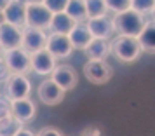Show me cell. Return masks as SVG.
Here are the masks:
<instances>
[{"instance_id":"cell-1","label":"cell","mask_w":155,"mask_h":136,"mask_svg":"<svg viewBox=\"0 0 155 136\" xmlns=\"http://www.w3.org/2000/svg\"><path fill=\"white\" fill-rule=\"evenodd\" d=\"M113 21V28H115V33L119 35H129V37H138L140 32L145 26V14H141L134 9H126L119 14H115Z\"/></svg>"},{"instance_id":"cell-2","label":"cell","mask_w":155,"mask_h":136,"mask_svg":"<svg viewBox=\"0 0 155 136\" xmlns=\"http://www.w3.org/2000/svg\"><path fill=\"white\" fill-rule=\"evenodd\" d=\"M110 52L124 63H133L141 54V47L136 37L129 35H117L110 42Z\"/></svg>"},{"instance_id":"cell-3","label":"cell","mask_w":155,"mask_h":136,"mask_svg":"<svg viewBox=\"0 0 155 136\" xmlns=\"http://www.w3.org/2000/svg\"><path fill=\"white\" fill-rule=\"evenodd\" d=\"M31 82L26 77V73H9L5 79V96L11 101L21 100L30 96Z\"/></svg>"},{"instance_id":"cell-4","label":"cell","mask_w":155,"mask_h":136,"mask_svg":"<svg viewBox=\"0 0 155 136\" xmlns=\"http://www.w3.org/2000/svg\"><path fill=\"white\" fill-rule=\"evenodd\" d=\"M112 66L106 63L105 59H89L84 65V77L91 84H106L108 80L112 79Z\"/></svg>"},{"instance_id":"cell-5","label":"cell","mask_w":155,"mask_h":136,"mask_svg":"<svg viewBox=\"0 0 155 136\" xmlns=\"http://www.w3.org/2000/svg\"><path fill=\"white\" fill-rule=\"evenodd\" d=\"M4 61L11 73H28L30 72V52L23 47L4 51Z\"/></svg>"},{"instance_id":"cell-6","label":"cell","mask_w":155,"mask_h":136,"mask_svg":"<svg viewBox=\"0 0 155 136\" xmlns=\"http://www.w3.org/2000/svg\"><path fill=\"white\" fill-rule=\"evenodd\" d=\"M51 16H52V12L44 4H26V14H25L26 26L45 30L49 26Z\"/></svg>"},{"instance_id":"cell-7","label":"cell","mask_w":155,"mask_h":136,"mask_svg":"<svg viewBox=\"0 0 155 136\" xmlns=\"http://www.w3.org/2000/svg\"><path fill=\"white\" fill-rule=\"evenodd\" d=\"M54 66H56V58L45 47L30 52V70H33L37 75H51Z\"/></svg>"},{"instance_id":"cell-8","label":"cell","mask_w":155,"mask_h":136,"mask_svg":"<svg viewBox=\"0 0 155 136\" xmlns=\"http://www.w3.org/2000/svg\"><path fill=\"white\" fill-rule=\"evenodd\" d=\"M45 49L49 51L56 59H64V58H70V54L73 52V47H71V42L68 35L64 33H51L47 35V40H45Z\"/></svg>"},{"instance_id":"cell-9","label":"cell","mask_w":155,"mask_h":136,"mask_svg":"<svg viewBox=\"0 0 155 136\" xmlns=\"http://www.w3.org/2000/svg\"><path fill=\"white\" fill-rule=\"evenodd\" d=\"M64 89L58 86L54 80H44L42 84L38 86L37 89V96H38V100L42 101L44 105H47V107H54V105H59L61 101L64 100Z\"/></svg>"},{"instance_id":"cell-10","label":"cell","mask_w":155,"mask_h":136,"mask_svg":"<svg viewBox=\"0 0 155 136\" xmlns=\"http://www.w3.org/2000/svg\"><path fill=\"white\" fill-rule=\"evenodd\" d=\"M51 80H54L64 91H71L78 84V73L71 65H58L51 72Z\"/></svg>"},{"instance_id":"cell-11","label":"cell","mask_w":155,"mask_h":136,"mask_svg":"<svg viewBox=\"0 0 155 136\" xmlns=\"http://www.w3.org/2000/svg\"><path fill=\"white\" fill-rule=\"evenodd\" d=\"M21 40H23V28L14 26L7 21L0 23V47H2V51L21 47Z\"/></svg>"},{"instance_id":"cell-12","label":"cell","mask_w":155,"mask_h":136,"mask_svg":"<svg viewBox=\"0 0 155 136\" xmlns=\"http://www.w3.org/2000/svg\"><path fill=\"white\" fill-rule=\"evenodd\" d=\"M11 114L23 124L31 122L37 115V103L30 100V96L21 98V100H14L11 101Z\"/></svg>"},{"instance_id":"cell-13","label":"cell","mask_w":155,"mask_h":136,"mask_svg":"<svg viewBox=\"0 0 155 136\" xmlns=\"http://www.w3.org/2000/svg\"><path fill=\"white\" fill-rule=\"evenodd\" d=\"M2 14H4V21L11 23L14 26H19V28L26 26V19H25L26 4H25V0H11L7 5L4 7Z\"/></svg>"},{"instance_id":"cell-14","label":"cell","mask_w":155,"mask_h":136,"mask_svg":"<svg viewBox=\"0 0 155 136\" xmlns=\"http://www.w3.org/2000/svg\"><path fill=\"white\" fill-rule=\"evenodd\" d=\"M87 28L91 30L92 37H98V38H112V35L115 33L113 28V21L110 16H98V18H87L85 19Z\"/></svg>"},{"instance_id":"cell-15","label":"cell","mask_w":155,"mask_h":136,"mask_svg":"<svg viewBox=\"0 0 155 136\" xmlns=\"http://www.w3.org/2000/svg\"><path fill=\"white\" fill-rule=\"evenodd\" d=\"M45 40H47V35H45L44 30L31 28V26H25L23 28L21 47L26 52H35L38 49H44L45 47Z\"/></svg>"},{"instance_id":"cell-16","label":"cell","mask_w":155,"mask_h":136,"mask_svg":"<svg viewBox=\"0 0 155 136\" xmlns=\"http://www.w3.org/2000/svg\"><path fill=\"white\" fill-rule=\"evenodd\" d=\"M75 25H77V21L73 18H70L64 11H61V12H54V14L51 16V21H49L47 28L51 32H54V33H64V35H68Z\"/></svg>"},{"instance_id":"cell-17","label":"cell","mask_w":155,"mask_h":136,"mask_svg":"<svg viewBox=\"0 0 155 136\" xmlns=\"http://www.w3.org/2000/svg\"><path fill=\"white\" fill-rule=\"evenodd\" d=\"M68 38H70L73 49L82 51L87 44L91 42L92 33H91V30L87 28V25H85V21H84V23H77V25L73 26V30L68 33Z\"/></svg>"},{"instance_id":"cell-18","label":"cell","mask_w":155,"mask_h":136,"mask_svg":"<svg viewBox=\"0 0 155 136\" xmlns=\"http://www.w3.org/2000/svg\"><path fill=\"white\" fill-rule=\"evenodd\" d=\"M85 56L89 59H105L110 54V42L106 38H98V37H92L91 42L85 45L84 49Z\"/></svg>"},{"instance_id":"cell-19","label":"cell","mask_w":155,"mask_h":136,"mask_svg":"<svg viewBox=\"0 0 155 136\" xmlns=\"http://www.w3.org/2000/svg\"><path fill=\"white\" fill-rule=\"evenodd\" d=\"M138 42H140L141 52H147V54H153L155 52V23L153 19L145 23L143 30L140 32V35L136 37Z\"/></svg>"},{"instance_id":"cell-20","label":"cell","mask_w":155,"mask_h":136,"mask_svg":"<svg viewBox=\"0 0 155 136\" xmlns=\"http://www.w3.org/2000/svg\"><path fill=\"white\" fill-rule=\"evenodd\" d=\"M21 128L23 122H19L12 114L0 117V136H16Z\"/></svg>"},{"instance_id":"cell-21","label":"cell","mask_w":155,"mask_h":136,"mask_svg":"<svg viewBox=\"0 0 155 136\" xmlns=\"http://www.w3.org/2000/svg\"><path fill=\"white\" fill-rule=\"evenodd\" d=\"M64 12L70 16V18H73L77 23H84L87 19L84 0H68L66 2V7H64Z\"/></svg>"},{"instance_id":"cell-22","label":"cell","mask_w":155,"mask_h":136,"mask_svg":"<svg viewBox=\"0 0 155 136\" xmlns=\"http://www.w3.org/2000/svg\"><path fill=\"white\" fill-rule=\"evenodd\" d=\"M84 4L87 18H98V16H105L108 12L105 0H84Z\"/></svg>"},{"instance_id":"cell-23","label":"cell","mask_w":155,"mask_h":136,"mask_svg":"<svg viewBox=\"0 0 155 136\" xmlns=\"http://www.w3.org/2000/svg\"><path fill=\"white\" fill-rule=\"evenodd\" d=\"M155 7V0H131V9L141 14H152Z\"/></svg>"},{"instance_id":"cell-24","label":"cell","mask_w":155,"mask_h":136,"mask_svg":"<svg viewBox=\"0 0 155 136\" xmlns=\"http://www.w3.org/2000/svg\"><path fill=\"white\" fill-rule=\"evenodd\" d=\"M105 2L108 12H113V14H119L131 7V0H105Z\"/></svg>"},{"instance_id":"cell-25","label":"cell","mask_w":155,"mask_h":136,"mask_svg":"<svg viewBox=\"0 0 155 136\" xmlns=\"http://www.w3.org/2000/svg\"><path fill=\"white\" fill-rule=\"evenodd\" d=\"M66 2H68V0H44V5L54 14V12H61V11H64Z\"/></svg>"},{"instance_id":"cell-26","label":"cell","mask_w":155,"mask_h":136,"mask_svg":"<svg viewBox=\"0 0 155 136\" xmlns=\"http://www.w3.org/2000/svg\"><path fill=\"white\" fill-rule=\"evenodd\" d=\"M11 114V100L5 94H0V117H5Z\"/></svg>"},{"instance_id":"cell-27","label":"cell","mask_w":155,"mask_h":136,"mask_svg":"<svg viewBox=\"0 0 155 136\" xmlns=\"http://www.w3.org/2000/svg\"><path fill=\"white\" fill-rule=\"evenodd\" d=\"M38 134H40V136H47V134H51V136H61L63 133H61L59 129H56V128H45V129H40V131H38Z\"/></svg>"},{"instance_id":"cell-28","label":"cell","mask_w":155,"mask_h":136,"mask_svg":"<svg viewBox=\"0 0 155 136\" xmlns=\"http://www.w3.org/2000/svg\"><path fill=\"white\" fill-rule=\"evenodd\" d=\"M9 73H11V72H9L5 61H4V56H0V80H5Z\"/></svg>"},{"instance_id":"cell-29","label":"cell","mask_w":155,"mask_h":136,"mask_svg":"<svg viewBox=\"0 0 155 136\" xmlns=\"http://www.w3.org/2000/svg\"><path fill=\"white\" fill-rule=\"evenodd\" d=\"M31 134H33V133H31L30 129H25V128H21L19 131H18V134H16V136H31Z\"/></svg>"},{"instance_id":"cell-30","label":"cell","mask_w":155,"mask_h":136,"mask_svg":"<svg viewBox=\"0 0 155 136\" xmlns=\"http://www.w3.org/2000/svg\"><path fill=\"white\" fill-rule=\"evenodd\" d=\"M9 2H11V0H0V11H4V7L7 5Z\"/></svg>"},{"instance_id":"cell-31","label":"cell","mask_w":155,"mask_h":136,"mask_svg":"<svg viewBox=\"0 0 155 136\" xmlns=\"http://www.w3.org/2000/svg\"><path fill=\"white\" fill-rule=\"evenodd\" d=\"M25 4H44V0H25Z\"/></svg>"},{"instance_id":"cell-32","label":"cell","mask_w":155,"mask_h":136,"mask_svg":"<svg viewBox=\"0 0 155 136\" xmlns=\"http://www.w3.org/2000/svg\"><path fill=\"white\" fill-rule=\"evenodd\" d=\"M82 134H99V131L98 129H94V131H84Z\"/></svg>"},{"instance_id":"cell-33","label":"cell","mask_w":155,"mask_h":136,"mask_svg":"<svg viewBox=\"0 0 155 136\" xmlns=\"http://www.w3.org/2000/svg\"><path fill=\"white\" fill-rule=\"evenodd\" d=\"M0 23H4V14H2V11H0Z\"/></svg>"},{"instance_id":"cell-34","label":"cell","mask_w":155,"mask_h":136,"mask_svg":"<svg viewBox=\"0 0 155 136\" xmlns=\"http://www.w3.org/2000/svg\"><path fill=\"white\" fill-rule=\"evenodd\" d=\"M0 52H2V47H0Z\"/></svg>"}]
</instances>
